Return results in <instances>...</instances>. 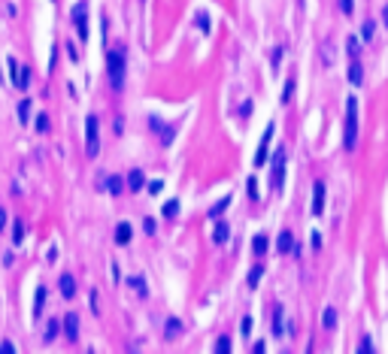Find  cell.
Here are the masks:
<instances>
[{"instance_id": "6da1fadb", "label": "cell", "mask_w": 388, "mask_h": 354, "mask_svg": "<svg viewBox=\"0 0 388 354\" xmlns=\"http://www.w3.org/2000/svg\"><path fill=\"white\" fill-rule=\"evenodd\" d=\"M358 143V100L349 97L346 100V127H343V146L355 149Z\"/></svg>"}, {"instance_id": "7a4b0ae2", "label": "cell", "mask_w": 388, "mask_h": 354, "mask_svg": "<svg viewBox=\"0 0 388 354\" xmlns=\"http://www.w3.org/2000/svg\"><path fill=\"white\" fill-rule=\"evenodd\" d=\"M107 70H110L112 88L121 91V82H125V55H121V51H110L107 55Z\"/></svg>"}, {"instance_id": "3957f363", "label": "cell", "mask_w": 388, "mask_h": 354, "mask_svg": "<svg viewBox=\"0 0 388 354\" xmlns=\"http://www.w3.org/2000/svg\"><path fill=\"white\" fill-rule=\"evenodd\" d=\"M100 125H97V115H88L85 118V152H88V157H97V152H100Z\"/></svg>"}, {"instance_id": "277c9868", "label": "cell", "mask_w": 388, "mask_h": 354, "mask_svg": "<svg viewBox=\"0 0 388 354\" xmlns=\"http://www.w3.org/2000/svg\"><path fill=\"white\" fill-rule=\"evenodd\" d=\"M282 182H285V149H276V154H273V176H270L273 191H282Z\"/></svg>"}, {"instance_id": "5b68a950", "label": "cell", "mask_w": 388, "mask_h": 354, "mask_svg": "<svg viewBox=\"0 0 388 354\" xmlns=\"http://www.w3.org/2000/svg\"><path fill=\"white\" fill-rule=\"evenodd\" d=\"M73 22H76L79 40L85 43V40H88V6H85V3H76V9H73Z\"/></svg>"}, {"instance_id": "8992f818", "label": "cell", "mask_w": 388, "mask_h": 354, "mask_svg": "<svg viewBox=\"0 0 388 354\" xmlns=\"http://www.w3.org/2000/svg\"><path fill=\"white\" fill-rule=\"evenodd\" d=\"M273 125H267V130H264V136H261V146H258V154H255V167H264L267 164V149H270V139H273Z\"/></svg>"}, {"instance_id": "52a82bcc", "label": "cell", "mask_w": 388, "mask_h": 354, "mask_svg": "<svg viewBox=\"0 0 388 354\" xmlns=\"http://www.w3.org/2000/svg\"><path fill=\"white\" fill-rule=\"evenodd\" d=\"M325 212V182L312 185V215H322Z\"/></svg>"}, {"instance_id": "ba28073f", "label": "cell", "mask_w": 388, "mask_h": 354, "mask_svg": "<svg viewBox=\"0 0 388 354\" xmlns=\"http://www.w3.org/2000/svg\"><path fill=\"white\" fill-rule=\"evenodd\" d=\"M346 76H349L352 85H361V82H364V67H361L358 58H352V61H349V73H346Z\"/></svg>"}, {"instance_id": "9c48e42d", "label": "cell", "mask_w": 388, "mask_h": 354, "mask_svg": "<svg viewBox=\"0 0 388 354\" xmlns=\"http://www.w3.org/2000/svg\"><path fill=\"white\" fill-rule=\"evenodd\" d=\"M58 288H61V297L64 300H73L76 297V281H73V276H61L58 278Z\"/></svg>"}, {"instance_id": "30bf717a", "label": "cell", "mask_w": 388, "mask_h": 354, "mask_svg": "<svg viewBox=\"0 0 388 354\" xmlns=\"http://www.w3.org/2000/svg\"><path fill=\"white\" fill-rule=\"evenodd\" d=\"M276 249H279V254H291V249H294V236H291V230H282V233H279Z\"/></svg>"}, {"instance_id": "8fae6325", "label": "cell", "mask_w": 388, "mask_h": 354, "mask_svg": "<svg viewBox=\"0 0 388 354\" xmlns=\"http://www.w3.org/2000/svg\"><path fill=\"white\" fill-rule=\"evenodd\" d=\"M182 336V321L179 318H167V324H164V339H179Z\"/></svg>"}, {"instance_id": "7c38bea8", "label": "cell", "mask_w": 388, "mask_h": 354, "mask_svg": "<svg viewBox=\"0 0 388 354\" xmlns=\"http://www.w3.org/2000/svg\"><path fill=\"white\" fill-rule=\"evenodd\" d=\"M273 336H282V333H285V309H282V306H276L273 309Z\"/></svg>"}, {"instance_id": "4fadbf2b", "label": "cell", "mask_w": 388, "mask_h": 354, "mask_svg": "<svg viewBox=\"0 0 388 354\" xmlns=\"http://www.w3.org/2000/svg\"><path fill=\"white\" fill-rule=\"evenodd\" d=\"M64 333H67V336H70V339H73V342L79 339V318H76L73 312H70V315L64 318Z\"/></svg>"}, {"instance_id": "5bb4252c", "label": "cell", "mask_w": 388, "mask_h": 354, "mask_svg": "<svg viewBox=\"0 0 388 354\" xmlns=\"http://www.w3.org/2000/svg\"><path fill=\"white\" fill-rule=\"evenodd\" d=\"M125 182H128V188H131V191H143V185H146V179H143V170H131Z\"/></svg>"}, {"instance_id": "9a60e30c", "label": "cell", "mask_w": 388, "mask_h": 354, "mask_svg": "<svg viewBox=\"0 0 388 354\" xmlns=\"http://www.w3.org/2000/svg\"><path fill=\"white\" fill-rule=\"evenodd\" d=\"M131 230H134V227H131L128 221H121V224L115 227V242H118V245H128V242H131Z\"/></svg>"}, {"instance_id": "2e32d148", "label": "cell", "mask_w": 388, "mask_h": 354, "mask_svg": "<svg viewBox=\"0 0 388 354\" xmlns=\"http://www.w3.org/2000/svg\"><path fill=\"white\" fill-rule=\"evenodd\" d=\"M322 327L325 330H337V309H333V306H328L322 312Z\"/></svg>"}, {"instance_id": "e0dca14e", "label": "cell", "mask_w": 388, "mask_h": 354, "mask_svg": "<svg viewBox=\"0 0 388 354\" xmlns=\"http://www.w3.org/2000/svg\"><path fill=\"white\" fill-rule=\"evenodd\" d=\"M267 249H270V239L267 236H264V233H258L255 239H252V252L261 257V254H267Z\"/></svg>"}, {"instance_id": "ac0fdd59", "label": "cell", "mask_w": 388, "mask_h": 354, "mask_svg": "<svg viewBox=\"0 0 388 354\" xmlns=\"http://www.w3.org/2000/svg\"><path fill=\"white\" fill-rule=\"evenodd\" d=\"M227 236H231V227H227L224 221H219V224H216V230H213V239H216L219 245H224V242H227Z\"/></svg>"}, {"instance_id": "d6986e66", "label": "cell", "mask_w": 388, "mask_h": 354, "mask_svg": "<svg viewBox=\"0 0 388 354\" xmlns=\"http://www.w3.org/2000/svg\"><path fill=\"white\" fill-rule=\"evenodd\" d=\"M125 281H128V285H131V288H134V291H137L139 297H146V294H149V288H146V281H143V278H139V276H131V278H125Z\"/></svg>"}, {"instance_id": "ffe728a7", "label": "cell", "mask_w": 388, "mask_h": 354, "mask_svg": "<svg viewBox=\"0 0 388 354\" xmlns=\"http://www.w3.org/2000/svg\"><path fill=\"white\" fill-rule=\"evenodd\" d=\"M43 306H46V288H37V300H33V318L43 315Z\"/></svg>"}, {"instance_id": "44dd1931", "label": "cell", "mask_w": 388, "mask_h": 354, "mask_svg": "<svg viewBox=\"0 0 388 354\" xmlns=\"http://www.w3.org/2000/svg\"><path fill=\"white\" fill-rule=\"evenodd\" d=\"M161 212H164V218H176V215H179V200H167L161 206Z\"/></svg>"}, {"instance_id": "7402d4cb", "label": "cell", "mask_w": 388, "mask_h": 354, "mask_svg": "<svg viewBox=\"0 0 388 354\" xmlns=\"http://www.w3.org/2000/svg\"><path fill=\"white\" fill-rule=\"evenodd\" d=\"M373 37H376V22H373V19H367L364 27H361V40H373Z\"/></svg>"}, {"instance_id": "603a6c76", "label": "cell", "mask_w": 388, "mask_h": 354, "mask_svg": "<svg viewBox=\"0 0 388 354\" xmlns=\"http://www.w3.org/2000/svg\"><path fill=\"white\" fill-rule=\"evenodd\" d=\"M227 206H231V197H222V200H219L213 209H209V218H219V215H222V212H224Z\"/></svg>"}, {"instance_id": "cb8c5ba5", "label": "cell", "mask_w": 388, "mask_h": 354, "mask_svg": "<svg viewBox=\"0 0 388 354\" xmlns=\"http://www.w3.org/2000/svg\"><path fill=\"white\" fill-rule=\"evenodd\" d=\"M261 276H264V267H252V270H249V278H246V281H249V288H258Z\"/></svg>"}, {"instance_id": "d4e9b609", "label": "cell", "mask_w": 388, "mask_h": 354, "mask_svg": "<svg viewBox=\"0 0 388 354\" xmlns=\"http://www.w3.org/2000/svg\"><path fill=\"white\" fill-rule=\"evenodd\" d=\"M22 239H25V221H15V224H12V242L19 245Z\"/></svg>"}, {"instance_id": "484cf974", "label": "cell", "mask_w": 388, "mask_h": 354, "mask_svg": "<svg viewBox=\"0 0 388 354\" xmlns=\"http://www.w3.org/2000/svg\"><path fill=\"white\" fill-rule=\"evenodd\" d=\"M121 188H125V182H121L118 176H112V179H107V191H110V194H121Z\"/></svg>"}, {"instance_id": "4316f807", "label": "cell", "mask_w": 388, "mask_h": 354, "mask_svg": "<svg viewBox=\"0 0 388 354\" xmlns=\"http://www.w3.org/2000/svg\"><path fill=\"white\" fill-rule=\"evenodd\" d=\"M28 118H30V103L22 100V103H19V121H22V125H28Z\"/></svg>"}, {"instance_id": "83f0119b", "label": "cell", "mask_w": 388, "mask_h": 354, "mask_svg": "<svg viewBox=\"0 0 388 354\" xmlns=\"http://www.w3.org/2000/svg\"><path fill=\"white\" fill-rule=\"evenodd\" d=\"M346 49H349V58H358V49H361V40H358V37H349V43H346Z\"/></svg>"}, {"instance_id": "f1b7e54d", "label": "cell", "mask_w": 388, "mask_h": 354, "mask_svg": "<svg viewBox=\"0 0 388 354\" xmlns=\"http://www.w3.org/2000/svg\"><path fill=\"white\" fill-rule=\"evenodd\" d=\"M216 351H222V354L231 351V336H219V339H216Z\"/></svg>"}, {"instance_id": "f546056e", "label": "cell", "mask_w": 388, "mask_h": 354, "mask_svg": "<svg viewBox=\"0 0 388 354\" xmlns=\"http://www.w3.org/2000/svg\"><path fill=\"white\" fill-rule=\"evenodd\" d=\"M58 327H61L58 321H49V327H46V336H43V339H46V342H52V339L58 336Z\"/></svg>"}, {"instance_id": "4dcf8cb0", "label": "cell", "mask_w": 388, "mask_h": 354, "mask_svg": "<svg viewBox=\"0 0 388 354\" xmlns=\"http://www.w3.org/2000/svg\"><path fill=\"white\" fill-rule=\"evenodd\" d=\"M291 94H294V79H288V82H285V91H282V103H288V100H291Z\"/></svg>"}, {"instance_id": "1f68e13d", "label": "cell", "mask_w": 388, "mask_h": 354, "mask_svg": "<svg viewBox=\"0 0 388 354\" xmlns=\"http://www.w3.org/2000/svg\"><path fill=\"white\" fill-rule=\"evenodd\" d=\"M161 143H164V146L173 143V127H164V125H161Z\"/></svg>"}, {"instance_id": "d6a6232c", "label": "cell", "mask_w": 388, "mask_h": 354, "mask_svg": "<svg viewBox=\"0 0 388 354\" xmlns=\"http://www.w3.org/2000/svg\"><path fill=\"white\" fill-rule=\"evenodd\" d=\"M340 9H343V15H352L355 12V0H340Z\"/></svg>"}, {"instance_id": "836d02e7", "label": "cell", "mask_w": 388, "mask_h": 354, "mask_svg": "<svg viewBox=\"0 0 388 354\" xmlns=\"http://www.w3.org/2000/svg\"><path fill=\"white\" fill-rule=\"evenodd\" d=\"M240 333H243V336H249V333H252V318H249V315L243 318V324H240Z\"/></svg>"}, {"instance_id": "e575fe53", "label": "cell", "mask_w": 388, "mask_h": 354, "mask_svg": "<svg viewBox=\"0 0 388 354\" xmlns=\"http://www.w3.org/2000/svg\"><path fill=\"white\" fill-rule=\"evenodd\" d=\"M28 82H30V70L25 67V70H22V73H19V82H15V85H19V88H25Z\"/></svg>"}, {"instance_id": "d590c367", "label": "cell", "mask_w": 388, "mask_h": 354, "mask_svg": "<svg viewBox=\"0 0 388 354\" xmlns=\"http://www.w3.org/2000/svg\"><path fill=\"white\" fill-rule=\"evenodd\" d=\"M37 130H40V133L49 130V115H40V118H37Z\"/></svg>"}, {"instance_id": "8d00e7d4", "label": "cell", "mask_w": 388, "mask_h": 354, "mask_svg": "<svg viewBox=\"0 0 388 354\" xmlns=\"http://www.w3.org/2000/svg\"><path fill=\"white\" fill-rule=\"evenodd\" d=\"M249 197H252V200H258V179H255V176L249 179Z\"/></svg>"}, {"instance_id": "74e56055", "label": "cell", "mask_w": 388, "mask_h": 354, "mask_svg": "<svg viewBox=\"0 0 388 354\" xmlns=\"http://www.w3.org/2000/svg\"><path fill=\"white\" fill-rule=\"evenodd\" d=\"M197 27H200L203 33L209 30V19H206V12H200V15H197Z\"/></svg>"}, {"instance_id": "f35d334b", "label": "cell", "mask_w": 388, "mask_h": 354, "mask_svg": "<svg viewBox=\"0 0 388 354\" xmlns=\"http://www.w3.org/2000/svg\"><path fill=\"white\" fill-rule=\"evenodd\" d=\"M15 351V345L9 342V339H3V342H0V354H12Z\"/></svg>"}, {"instance_id": "ab89813d", "label": "cell", "mask_w": 388, "mask_h": 354, "mask_svg": "<svg viewBox=\"0 0 388 354\" xmlns=\"http://www.w3.org/2000/svg\"><path fill=\"white\" fill-rule=\"evenodd\" d=\"M143 230L152 236V233H155V218H143Z\"/></svg>"}, {"instance_id": "60d3db41", "label": "cell", "mask_w": 388, "mask_h": 354, "mask_svg": "<svg viewBox=\"0 0 388 354\" xmlns=\"http://www.w3.org/2000/svg\"><path fill=\"white\" fill-rule=\"evenodd\" d=\"M361 351H364V354L373 351V339H370V336H364V339H361Z\"/></svg>"}, {"instance_id": "b9f144b4", "label": "cell", "mask_w": 388, "mask_h": 354, "mask_svg": "<svg viewBox=\"0 0 388 354\" xmlns=\"http://www.w3.org/2000/svg\"><path fill=\"white\" fill-rule=\"evenodd\" d=\"M161 188H164V182H161V179H155V182L149 185V194H161Z\"/></svg>"}, {"instance_id": "7bdbcfd3", "label": "cell", "mask_w": 388, "mask_h": 354, "mask_svg": "<svg viewBox=\"0 0 388 354\" xmlns=\"http://www.w3.org/2000/svg\"><path fill=\"white\" fill-rule=\"evenodd\" d=\"M240 115H243V118H249V115H252V103H249V100H246V103H243V109H240Z\"/></svg>"}, {"instance_id": "ee69618b", "label": "cell", "mask_w": 388, "mask_h": 354, "mask_svg": "<svg viewBox=\"0 0 388 354\" xmlns=\"http://www.w3.org/2000/svg\"><path fill=\"white\" fill-rule=\"evenodd\" d=\"M279 61H282V49H273V67H279Z\"/></svg>"}, {"instance_id": "f6af8a7d", "label": "cell", "mask_w": 388, "mask_h": 354, "mask_svg": "<svg viewBox=\"0 0 388 354\" xmlns=\"http://www.w3.org/2000/svg\"><path fill=\"white\" fill-rule=\"evenodd\" d=\"M312 249H322V233H312Z\"/></svg>"}, {"instance_id": "bcb514c9", "label": "cell", "mask_w": 388, "mask_h": 354, "mask_svg": "<svg viewBox=\"0 0 388 354\" xmlns=\"http://www.w3.org/2000/svg\"><path fill=\"white\" fill-rule=\"evenodd\" d=\"M3 227H6V209L0 206V230H3Z\"/></svg>"}, {"instance_id": "7dc6e473", "label": "cell", "mask_w": 388, "mask_h": 354, "mask_svg": "<svg viewBox=\"0 0 388 354\" xmlns=\"http://www.w3.org/2000/svg\"><path fill=\"white\" fill-rule=\"evenodd\" d=\"M382 22H385V27H388V3H385V9H382Z\"/></svg>"}]
</instances>
